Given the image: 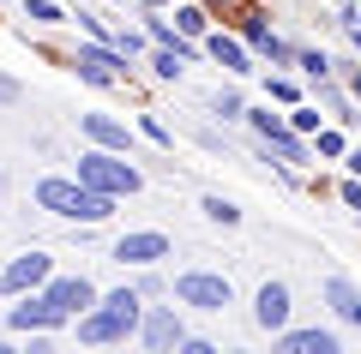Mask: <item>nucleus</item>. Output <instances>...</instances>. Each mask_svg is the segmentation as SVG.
Segmentation results:
<instances>
[{"label":"nucleus","mask_w":361,"mask_h":354,"mask_svg":"<svg viewBox=\"0 0 361 354\" xmlns=\"http://www.w3.org/2000/svg\"><path fill=\"white\" fill-rule=\"evenodd\" d=\"M37 204H42L49 216H61V222H109L121 198L85 187L78 175H42V180H37Z\"/></svg>","instance_id":"obj_1"},{"label":"nucleus","mask_w":361,"mask_h":354,"mask_svg":"<svg viewBox=\"0 0 361 354\" xmlns=\"http://www.w3.org/2000/svg\"><path fill=\"white\" fill-rule=\"evenodd\" d=\"M0 102H18V78H6V72H0Z\"/></svg>","instance_id":"obj_33"},{"label":"nucleus","mask_w":361,"mask_h":354,"mask_svg":"<svg viewBox=\"0 0 361 354\" xmlns=\"http://www.w3.org/2000/svg\"><path fill=\"white\" fill-rule=\"evenodd\" d=\"M199 210H205L211 222H223V228H235V222H241V204H235V198H223V192H205V204H199Z\"/></svg>","instance_id":"obj_20"},{"label":"nucleus","mask_w":361,"mask_h":354,"mask_svg":"<svg viewBox=\"0 0 361 354\" xmlns=\"http://www.w3.org/2000/svg\"><path fill=\"white\" fill-rule=\"evenodd\" d=\"M289 312H295L289 282H259V294H253V324L277 336V330H289Z\"/></svg>","instance_id":"obj_12"},{"label":"nucleus","mask_w":361,"mask_h":354,"mask_svg":"<svg viewBox=\"0 0 361 354\" xmlns=\"http://www.w3.org/2000/svg\"><path fill=\"white\" fill-rule=\"evenodd\" d=\"M313 102H319V108H331V114H337V127H355V120H361V114H355V96H349V84L337 90L331 78H325V84H313Z\"/></svg>","instance_id":"obj_17"},{"label":"nucleus","mask_w":361,"mask_h":354,"mask_svg":"<svg viewBox=\"0 0 361 354\" xmlns=\"http://www.w3.org/2000/svg\"><path fill=\"white\" fill-rule=\"evenodd\" d=\"M319 156H343V132H325L319 127Z\"/></svg>","instance_id":"obj_29"},{"label":"nucleus","mask_w":361,"mask_h":354,"mask_svg":"<svg viewBox=\"0 0 361 354\" xmlns=\"http://www.w3.org/2000/svg\"><path fill=\"white\" fill-rule=\"evenodd\" d=\"M73 324H78V342H127L133 330L145 324V318H133V312H121V306L97 301L85 318H73Z\"/></svg>","instance_id":"obj_6"},{"label":"nucleus","mask_w":361,"mask_h":354,"mask_svg":"<svg viewBox=\"0 0 361 354\" xmlns=\"http://www.w3.org/2000/svg\"><path fill=\"white\" fill-rule=\"evenodd\" d=\"M25 18L30 25H66V13L54 6V0H25Z\"/></svg>","instance_id":"obj_23"},{"label":"nucleus","mask_w":361,"mask_h":354,"mask_svg":"<svg viewBox=\"0 0 361 354\" xmlns=\"http://www.w3.org/2000/svg\"><path fill=\"white\" fill-rule=\"evenodd\" d=\"M343 163H349V175H361V151H349V156H343Z\"/></svg>","instance_id":"obj_34"},{"label":"nucleus","mask_w":361,"mask_h":354,"mask_svg":"<svg viewBox=\"0 0 361 354\" xmlns=\"http://www.w3.org/2000/svg\"><path fill=\"white\" fill-rule=\"evenodd\" d=\"M217 114H223V120H247V102H241V90H217Z\"/></svg>","instance_id":"obj_24"},{"label":"nucleus","mask_w":361,"mask_h":354,"mask_svg":"<svg viewBox=\"0 0 361 354\" xmlns=\"http://www.w3.org/2000/svg\"><path fill=\"white\" fill-rule=\"evenodd\" d=\"M325 306H331L343 324H361V289L349 277H325Z\"/></svg>","instance_id":"obj_16"},{"label":"nucleus","mask_w":361,"mask_h":354,"mask_svg":"<svg viewBox=\"0 0 361 354\" xmlns=\"http://www.w3.org/2000/svg\"><path fill=\"white\" fill-rule=\"evenodd\" d=\"M61 324H66V312H61V306H54L42 289L18 294V306L6 312V330H25V336H30V330H61Z\"/></svg>","instance_id":"obj_7"},{"label":"nucleus","mask_w":361,"mask_h":354,"mask_svg":"<svg viewBox=\"0 0 361 354\" xmlns=\"http://www.w3.org/2000/svg\"><path fill=\"white\" fill-rule=\"evenodd\" d=\"M343 37L355 42V54H361V6H343Z\"/></svg>","instance_id":"obj_28"},{"label":"nucleus","mask_w":361,"mask_h":354,"mask_svg":"<svg viewBox=\"0 0 361 354\" xmlns=\"http://www.w3.org/2000/svg\"><path fill=\"white\" fill-rule=\"evenodd\" d=\"M139 127H145V139H157V144H169V127H163V120H157V114H145Z\"/></svg>","instance_id":"obj_30"},{"label":"nucleus","mask_w":361,"mask_h":354,"mask_svg":"<svg viewBox=\"0 0 361 354\" xmlns=\"http://www.w3.org/2000/svg\"><path fill=\"white\" fill-rule=\"evenodd\" d=\"M78 180L97 192H109V198H133V192L145 187V175L127 163V151H109V144H97V151L78 156Z\"/></svg>","instance_id":"obj_2"},{"label":"nucleus","mask_w":361,"mask_h":354,"mask_svg":"<svg viewBox=\"0 0 361 354\" xmlns=\"http://www.w3.org/2000/svg\"><path fill=\"white\" fill-rule=\"evenodd\" d=\"M78 127H85V139H90V144H109V151H133L127 120H115V114H78Z\"/></svg>","instance_id":"obj_15"},{"label":"nucleus","mask_w":361,"mask_h":354,"mask_svg":"<svg viewBox=\"0 0 361 354\" xmlns=\"http://www.w3.org/2000/svg\"><path fill=\"white\" fill-rule=\"evenodd\" d=\"M42 294H49V301L61 306L66 318H85L90 306L103 301V294H97V282H90V277H49V282H42Z\"/></svg>","instance_id":"obj_10"},{"label":"nucleus","mask_w":361,"mask_h":354,"mask_svg":"<svg viewBox=\"0 0 361 354\" xmlns=\"http://www.w3.org/2000/svg\"><path fill=\"white\" fill-rule=\"evenodd\" d=\"M175 253V246H169V234L163 228H139V234H121L115 241V265H163V258Z\"/></svg>","instance_id":"obj_8"},{"label":"nucleus","mask_w":361,"mask_h":354,"mask_svg":"<svg viewBox=\"0 0 361 354\" xmlns=\"http://www.w3.org/2000/svg\"><path fill=\"white\" fill-rule=\"evenodd\" d=\"M0 192H6V175H0Z\"/></svg>","instance_id":"obj_37"},{"label":"nucleus","mask_w":361,"mask_h":354,"mask_svg":"<svg viewBox=\"0 0 361 354\" xmlns=\"http://www.w3.org/2000/svg\"><path fill=\"white\" fill-rule=\"evenodd\" d=\"M205 6H223V13H229V0H205Z\"/></svg>","instance_id":"obj_35"},{"label":"nucleus","mask_w":361,"mask_h":354,"mask_svg":"<svg viewBox=\"0 0 361 354\" xmlns=\"http://www.w3.org/2000/svg\"><path fill=\"white\" fill-rule=\"evenodd\" d=\"M241 37L259 49V42H265V13H253V6H247V13H241Z\"/></svg>","instance_id":"obj_26"},{"label":"nucleus","mask_w":361,"mask_h":354,"mask_svg":"<svg viewBox=\"0 0 361 354\" xmlns=\"http://www.w3.org/2000/svg\"><path fill=\"white\" fill-rule=\"evenodd\" d=\"M265 90H271L277 102H295V96H301V84H295V78H283V72H271V78H265Z\"/></svg>","instance_id":"obj_25"},{"label":"nucleus","mask_w":361,"mask_h":354,"mask_svg":"<svg viewBox=\"0 0 361 354\" xmlns=\"http://www.w3.org/2000/svg\"><path fill=\"white\" fill-rule=\"evenodd\" d=\"M259 54H265L271 66H295V54H301V49H289L283 37H271V30H265V42H259Z\"/></svg>","instance_id":"obj_22"},{"label":"nucleus","mask_w":361,"mask_h":354,"mask_svg":"<svg viewBox=\"0 0 361 354\" xmlns=\"http://www.w3.org/2000/svg\"><path fill=\"white\" fill-rule=\"evenodd\" d=\"M175 30H180V37H205V30H211V6H205V0L175 6Z\"/></svg>","instance_id":"obj_18"},{"label":"nucleus","mask_w":361,"mask_h":354,"mask_svg":"<svg viewBox=\"0 0 361 354\" xmlns=\"http://www.w3.org/2000/svg\"><path fill=\"white\" fill-rule=\"evenodd\" d=\"M139 336H145V348H151V354H175L180 342H187V324H180L175 306H151L145 324H139Z\"/></svg>","instance_id":"obj_11"},{"label":"nucleus","mask_w":361,"mask_h":354,"mask_svg":"<svg viewBox=\"0 0 361 354\" xmlns=\"http://www.w3.org/2000/svg\"><path fill=\"white\" fill-rule=\"evenodd\" d=\"M0 324H6V318H0Z\"/></svg>","instance_id":"obj_38"},{"label":"nucleus","mask_w":361,"mask_h":354,"mask_svg":"<svg viewBox=\"0 0 361 354\" xmlns=\"http://www.w3.org/2000/svg\"><path fill=\"white\" fill-rule=\"evenodd\" d=\"M247 120H253V132H259V144H265V156H277L283 168H301L307 163V139H301L295 127H289L283 114H271V108H247Z\"/></svg>","instance_id":"obj_3"},{"label":"nucleus","mask_w":361,"mask_h":354,"mask_svg":"<svg viewBox=\"0 0 361 354\" xmlns=\"http://www.w3.org/2000/svg\"><path fill=\"white\" fill-rule=\"evenodd\" d=\"M295 66H301V72L313 78V84H325V78H337V61H331V54H319V49H301V54H295Z\"/></svg>","instance_id":"obj_19"},{"label":"nucleus","mask_w":361,"mask_h":354,"mask_svg":"<svg viewBox=\"0 0 361 354\" xmlns=\"http://www.w3.org/2000/svg\"><path fill=\"white\" fill-rule=\"evenodd\" d=\"M127 61H133V54L121 49V42L97 37V42H85V49L73 54V72L85 78V84H103L109 90V84H127Z\"/></svg>","instance_id":"obj_4"},{"label":"nucleus","mask_w":361,"mask_h":354,"mask_svg":"<svg viewBox=\"0 0 361 354\" xmlns=\"http://www.w3.org/2000/svg\"><path fill=\"white\" fill-rule=\"evenodd\" d=\"M205 54L223 66L229 78H247L253 72V42L247 37H223V30H205Z\"/></svg>","instance_id":"obj_13"},{"label":"nucleus","mask_w":361,"mask_h":354,"mask_svg":"<svg viewBox=\"0 0 361 354\" xmlns=\"http://www.w3.org/2000/svg\"><path fill=\"white\" fill-rule=\"evenodd\" d=\"M151 66H157V78H180L187 66H193V54H180V49H157V54H151Z\"/></svg>","instance_id":"obj_21"},{"label":"nucleus","mask_w":361,"mask_h":354,"mask_svg":"<svg viewBox=\"0 0 361 354\" xmlns=\"http://www.w3.org/2000/svg\"><path fill=\"white\" fill-rule=\"evenodd\" d=\"M343 204L361 216V175H355V180H343Z\"/></svg>","instance_id":"obj_31"},{"label":"nucleus","mask_w":361,"mask_h":354,"mask_svg":"<svg viewBox=\"0 0 361 354\" xmlns=\"http://www.w3.org/2000/svg\"><path fill=\"white\" fill-rule=\"evenodd\" d=\"M343 84H349V96L361 102V66H343Z\"/></svg>","instance_id":"obj_32"},{"label":"nucleus","mask_w":361,"mask_h":354,"mask_svg":"<svg viewBox=\"0 0 361 354\" xmlns=\"http://www.w3.org/2000/svg\"><path fill=\"white\" fill-rule=\"evenodd\" d=\"M277 354H343L337 330L307 324V330H277Z\"/></svg>","instance_id":"obj_14"},{"label":"nucleus","mask_w":361,"mask_h":354,"mask_svg":"<svg viewBox=\"0 0 361 354\" xmlns=\"http://www.w3.org/2000/svg\"><path fill=\"white\" fill-rule=\"evenodd\" d=\"M289 127H295V132H313V127H319V102H301V108L289 114Z\"/></svg>","instance_id":"obj_27"},{"label":"nucleus","mask_w":361,"mask_h":354,"mask_svg":"<svg viewBox=\"0 0 361 354\" xmlns=\"http://www.w3.org/2000/svg\"><path fill=\"white\" fill-rule=\"evenodd\" d=\"M49 277H54V258L49 253H18L13 265L0 270V294H30V289H42Z\"/></svg>","instance_id":"obj_9"},{"label":"nucleus","mask_w":361,"mask_h":354,"mask_svg":"<svg viewBox=\"0 0 361 354\" xmlns=\"http://www.w3.org/2000/svg\"><path fill=\"white\" fill-rule=\"evenodd\" d=\"M175 301L180 306H199V312H223L235 301V282L217 277V270H180L175 277Z\"/></svg>","instance_id":"obj_5"},{"label":"nucleus","mask_w":361,"mask_h":354,"mask_svg":"<svg viewBox=\"0 0 361 354\" xmlns=\"http://www.w3.org/2000/svg\"><path fill=\"white\" fill-rule=\"evenodd\" d=\"M139 6H169V0H139Z\"/></svg>","instance_id":"obj_36"}]
</instances>
